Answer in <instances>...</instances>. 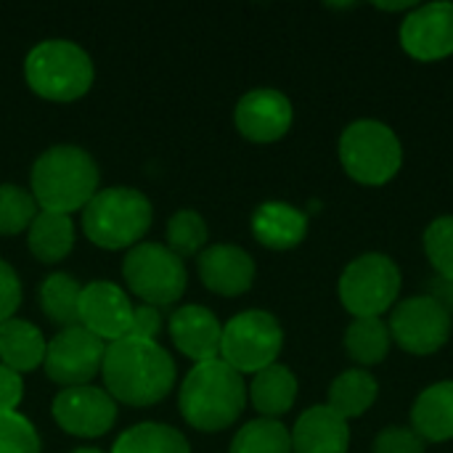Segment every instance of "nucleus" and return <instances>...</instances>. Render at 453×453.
<instances>
[{"instance_id":"28","label":"nucleus","mask_w":453,"mask_h":453,"mask_svg":"<svg viewBox=\"0 0 453 453\" xmlns=\"http://www.w3.org/2000/svg\"><path fill=\"white\" fill-rule=\"evenodd\" d=\"M231 453H292V435L279 419H255L236 433Z\"/></svg>"},{"instance_id":"15","label":"nucleus","mask_w":453,"mask_h":453,"mask_svg":"<svg viewBox=\"0 0 453 453\" xmlns=\"http://www.w3.org/2000/svg\"><path fill=\"white\" fill-rule=\"evenodd\" d=\"M292 101L273 88H257L239 98L234 122L236 130L252 143H273L292 127Z\"/></svg>"},{"instance_id":"33","label":"nucleus","mask_w":453,"mask_h":453,"mask_svg":"<svg viewBox=\"0 0 453 453\" xmlns=\"http://www.w3.org/2000/svg\"><path fill=\"white\" fill-rule=\"evenodd\" d=\"M374 453H425V441L406 427H388L377 435Z\"/></svg>"},{"instance_id":"31","label":"nucleus","mask_w":453,"mask_h":453,"mask_svg":"<svg viewBox=\"0 0 453 453\" xmlns=\"http://www.w3.org/2000/svg\"><path fill=\"white\" fill-rule=\"evenodd\" d=\"M425 252L441 279L453 284V218H438L427 226Z\"/></svg>"},{"instance_id":"25","label":"nucleus","mask_w":453,"mask_h":453,"mask_svg":"<svg viewBox=\"0 0 453 453\" xmlns=\"http://www.w3.org/2000/svg\"><path fill=\"white\" fill-rule=\"evenodd\" d=\"M80 295H82V287L74 276L50 273L37 289V303L50 324L69 329L80 324Z\"/></svg>"},{"instance_id":"11","label":"nucleus","mask_w":453,"mask_h":453,"mask_svg":"<svg viewBox=\"0 0 453 453\" xmlns=\"http://www.w3.org/2000/svg\"><path fill=\"white\" fill-rule=\"evenodd\" d=\"M104 353H106V342L77 324V326L61 329L48 342L42 369L50 382L61 385V390L90 385L93 377L101 374Z\"/></svg>"},{"instance_id":"24","label":"nucleus","mask_w":453,"mask_h":453,"mask_svg":"<svg viewBox=\"0 0 453 453\" xmlns=\"http://www.w3.org/2000/svg\"><path fill=\"white\" fill-rule=\"evenodd\" d=\"M377 395H380L377 380L364 369H350V372H342L332 382L326 406L348 422V419H356V417L366 414L374 406Z\"/></svg>"},{"instance_id":"22","label":"nucleus","mask_w":453,"mask_h":453,"mask_svg":"<svg viewBox=\"0 0 453 453\" xmlns=\"http://www.w3.org/2000/svg\"><path fill=\"white\" fill-rule=\"evenodd\" d=\"M27 244L29 252L35 255V260L40 263H61L64 257H69L72 247H74V223L69 215L61 212H45L40 210L32 220V226L27 228Z\"/></svg>"},{"instance_id":"38","label":"nucleus","mask_w":453,"mask_h":453,"mask_svg":"<svg viewBox=\"0 0 453 453\" xmlns=\"http://www.w3.org/2000/svg\"><path fill=\"white\" fill-rule=\"evenodd\" d=\"M72 453H106V451H101V449H77V451H72Z\"/></svg>"},{"instance_id":"4","label":"nucleus","mask_w":453,"mask_h":453,"mask_svg":"<svg viewBox=\"0 0 453 453\" xmlns=\"http://www.w3.org/2000/svg\"><path fill=\"white\" fill-rule=\"evenodd\" d=\"M151 202L130 186L98 191L82 210V231L101 250H133L151 226Z\"/></svg>"},{"instance_id":"21","label":"nucleus","mask_w":453,"mask_h":453,"mask_svg":"<svg viewBox=\"0 0 453 453\" xmlns=\"http://www.w3.org/2000/svg\"><path fill=\"white\" fill-rule=\"evenodd\" d=\"M48 342L42 332L24 319H11L0 324V364L24 374L35 372L45 361Z\"/></svg>"},{"instance_id":"18","label":"nucleus","mask_w":453,"mask_h":453,"mask_svg":"<svg viewBox=\"0 0 453 453\" xmlns=\"http://www.w3.org/2000/svg\"><path fill=\"white\" fill-rule=\"evenodd\" d=\"M292 435V453H348L350 446V427L348 422L334 414L329 406L308 409Z\"/></svg>"},{"instance_id":"23","label":"nucleus","mask_w":453,"mask_h":453,"mask_svg":"<svg viewBox=\"0 0 453 453\" xmlns=\"http://www.w3.org/2000/svg\"><path fill=\"white\" fill-rule=\"evenodd\" d=\"M250 401L263 414V419H279L297 401V377L287 366L273 364L255 374L250 385Z\"/></svg>"},{"instance_id":"34","label":"nucleus","mask_w":453,"mask_h":453,"mask_svg":"<svg viewBox=\"0 0 453 453\" xmlns=\"http://www.w3.org/2000/svg\"><path fill=\"white\" fill-rule=\"evenodd\" d=\"M21 305V281L16 271L0 260V324L16 319V311Z\"/></svg>"},{"instance_id":"3","label":"nucleus","mask_w":453,"mask_h":453,"mask_svg":"<svg viewBox=\"0 0 453 453\" xmlns=\"http://www.w3.org/2000/svg\"><path fill=\"white\" fill-rule=\"evenodd\" d=\"M244 403L247 385L242 374L220 358L194 364L178 393L183 419L202 433H220L231 427L242 417Z\"/></svg>"},{"instance_id":"14","label":"nucleus","mask_w":453,"mask_h":453,"mask_svg":"<svg viewBox=\"0 0 453 453\" xmlns=\"http://www.w3.org/2000/svg\"><path fill=\"white\" fill-rule=\"evenodd\" d=\"M401 45L417 61L453 56V3L417 5L401 24Z\"/></svg>"},{"instance_id":"35","label":"nucleus","mask_w":453,"mask_h":453,"mask_svg":"<svg viewBox=\"0 0 453 453\" xmlns=\"http://www.w3.org/2000/svg\"><path fill=\"white\" fill-rule=\"evenodd\" d=\"M162 329V316L154 305H135L133 311V324H130V334L127 337H138V340H157Z\"/></svg>"},{"instance_id":"5","label":"nucleus","mask_w":453,"mask_h":453,"mask_svg":"<svg viewBox=\"0 0 453 453\" xmlns=\"http://www.w3.org/2000/svg\"><path fill=\"white\" fill-rule=\"evenodd\" d=\"M27 85L45 101L69 104L82 98L96 77L93 61L72 40H42L24 61Z\"/></svg>"},{"instance_id":"32","label":"nucleus","mask_w":453,"mask_h":453,"mask_svg":"<svg viewBox=\"0 0 453 453\" xmlns=\"http://www.w3.org/2000/svg\"><path fill=\"white\" fill-rule=\"evenodd\" d=\"M42 443L35 425L19 411H0V453H40Z\"/></svg>"},{"instance_id":"20","label":"nucleus","mask_w":453,"mask_h":453,"mask_svg":"<svg viewBox=\"0 0 453 453\" xmlns=\"http://www.w3.org/2000/svg\"><path fill=\"white\" fill-rule=\"evenodd\" d=\"M414 433L427 443L453 441V380L427 388L411 409Z\"/></svg>"},{"instance_id":"29","label":"nucleus","mask_w":453,"mask_h":453,"mask_svg":"<svg viewBox=\"0 0 453 453\" xmlns=\"http://www.w3.org/2000/svg\"><path fill=\"white\" fill-rule=\"evenodd\" d=\"M207 244V223L196 210H178L167 220V250L180 260L199 255Z\"/></svg>"},{"instance_id":"7","label":"nucleus","mask_w":453,"mask_h":453,"mask_svg":"<svg viewBox=\"0 0 453 453\" xmlns=\"http://www.w3.org/2000/svg\"><path fill=\"white\" fill-rule=\"evenodd\" d=\"M122 276L127 289L143 303V305H170L178 303L188 284L186 263L167 250V244L143 242L127 250L122 260Z\"/></svg>"},{"instance_id":"30","label":"nucleus","mask_w":453,"mask_h":453,"mask_svg":"<svg viewBox=\"0 0 453 453\" xmlns=\"http://www.w3.org/2000/svg\"><path fill=\"white\" fill-rule=\"evenodd\" d=\"M40 212L35 196L13 183H0V236H16L27 231Z\"/></svg>"},{"instance_id":"9","label":"nucleus","mask_w":453,"mask_h":453,"mask_svg":"<svg viewBox=\"0 0 453 453\" xmlns=\"http://www.w3.org/2000/svg\"><path fill=\"white\" fill-rule=\"evenodd\" d=\"M281 348V324L265 311H244L223 326L220 361L239 374H257L276 364Z\"/></svg>"},{"instance_id":"6","label":"nucleus","mask_w":453,"mask_h":453,"mask_svg":"<svg viewBox=\"0 0 453 453\" xmlns=\"http://www.w3.org/2000/svg\"><path fill=\"white\" fill-rule=\"evenodd\" d=\"M340 162L353 180L364 186H385L398 175L403 149L393 127L385 122L358 119L340 135Z\"/></svg>"},{"instance_id":"10","label":"nucleus","mask_w":453,"mask_h":453,"mask_svg":"<svg viewBox=\"0 0 453 453\" xmlns=\"http://www.w3.org/2000/svg\"><path fill=\"white\" fill-rule=\"evenodd\" d=\"M390 337L411 356H433L451 337V313L438 297H409L395 305Z\"/></svg>"},{"instance_id":"36","label":"nucleus","mask_w":453,"mask_h":453,"mask_svg":"<svg viewBox=\"0 0 453 453\" xmlns=\"http://www.w3.org/2000/svg\"><path fill=\"white\" fill-rule=\"evenodd\" d=\"M24 398L21 374L0 364V411H16Z\"/></svg>"},{"instance_id":"26","label":"nucleus","mask_w":453,"mask_h":453,"mask_svg":"<svg viewBox=\"0 0 453 453\" xmlns=\"http://www.w3.org/2000/svg\"><path fill=\"white\" fill-rule=\"evenodd\" d=\"M111 453H191L186 435L162 422H141L125 430Z\"/></svg>"},{"instance_id":"37","label":"nucleus","mask_w":453,"mask_h":453,"mask_svg":"<svg viewBox=\"0 0 453 453\" xmlns=\"http://www.w3.org/2000/svg\"><path fill=\"white\" fill-rule=\"evenodd\" d=\"M377 8H382V11H414L417 3H411V0H403V3H377Z\"/></svg>"},{"instance_id":"19","label":"nucleus","mask_w":453,"mask_h":453,"mask_svg":"<svg viewBox=\"0 0 453 453\" xmlns=\"http://www.w3.org/2000/svg\"><path fill=\"white\" fill-rule=\"evenodd\" d=\"M252 234L268 250H292L308 234V215L287 202H265L252 215Z\"/></svg>"},{"instance_id":"2","label":"nucleus","mask_w":453,"mask_h":453,"mask_svg":"<svg viewBox=\"0 0 453 453\" xmlns=\"http://www.w3.org/2000/svg\"><path fill=\"white\" fill-rule=\"evenodd\" d=\"M32 196L45 212H77L98 194V165L96 159L72 143L50 146L32 165Z\"/></svg>"},{"instance_id":"12","label":"nucleus","mask_w":453,"mask_h":453,"mask_svg":"<svg viewBox=\"0 0 453 453\" xmlns=\"http://www.w3.org/2000/svg\"><path fill=\"white\" fill-rule=\"evenodd\" d=\"M56 425L74 438H101L117 422V401L93 385L64 388L50 406Z\"/></svg>"},{"instance_id":"16","label":"nucleus","mask_w":453,"mask_h":453,"mask_svg":"<svg viewBox=\"0 0 453 453\" xmlns=\"http://www.w3.org/2000/svg\"><path fill=\"white\" fill-rule=\"evenodd\" d=\"M202 284L220 297H239L255 284V260L236 244H212L196 255Z\"/></svg>"},{"instance_id":"1","label":"nucleus","mask_w":453,"mask_h":453,"mask_svg":"<svg viewBox=\"0 0 453 453\" xmlns=\"http://www.w3.org/2000/svg\"><path fill=\"white\" fill-rule=\"evenodd\" d=\"M101 377L117 403L157 406L175 385V361L157 340L122 337L106 342Z\"/></svg>"},{"instance_id":"8","label":"nucleus","mask_w":453,"mask_h":453,"mask_svg":"<svg viewBox=\"0 0 453 453\" xmlns=\"http://www.w3.org/2000/svg\"><path fill=\"white\" fill-rule=\"evenodd\" d=\"M401 295V268L380 252L356 257L340 276V300L356 319H380Z\"/></svg>"},{"instance_id":"27","label":"nucleus","mask_w":453,"mask_h":453,"mask_svg":"<svg viewBox=\"0 0 453 453\" xmlns=\"http://www.w3.org/2000/svg\"><path fill=\"white\" fill-rule=\"evenodd\" d=\"M390 326L382 319H356L345 332V350L361 366H377L390 353Z\"/></svg>"},{"instance_id":"17","label":"nucleus","mask_w":453,"mask_h":453,"mask_svg":"<svg viewBox=\"0 0 453 453\" xmlns=\"http://www.w3.org/2000/svg\"><path fill=\"white\" fill-rule=\"evenodd\" d=\"M173 345L191 361L204 364L220 358L223 324L204 305H183L170 316Z\"/></svg>"},{"instance_id":"13","label":"nucleus","mask_w":453,"mask_h":453,"mask_svg":"<svg viewBox=\"0 0 453 453\" xmlns=\"http://www.w3.org/2000/svg\"><path fill=\"white\" fill-rule=\"evenodd\" d=\"M135 305L127 292L111 281H90L80 295V326L104 342H114L130 334Z\"/></svg>"}]
</instances>
